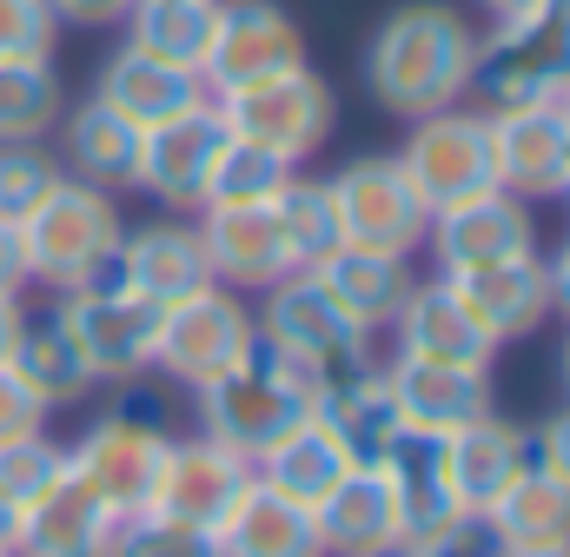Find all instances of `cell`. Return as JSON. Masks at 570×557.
I'll use <instances>...</instances> for the list:
<instances>
[{
  "mask_svg": "<svg viewBox=\"0 0 570 557\" xmlns=\"http://www.w3.org/2000/svg\"><path fill=\"white\" fill-rule=\"evenodd\" d=\"M253 325H259V339H266V345L312 359L318 372H345V365L379 359V352H372V339H379V332H365V325H358V319L325 292V285H318V273H285L279 285H266V292H259Z\"/></svg>",
  "mask_w": 570,
  "mask_h": 557,
  "instance_id": "9",
  "label": "cell"
},
{
  "mask_svg": "<svg viewBox=\"0 0 570 557\" xmlns=\"http://www.w3.org/2000/svg\"><path fill=\"white\" fill-rule=\"evenodd\" d=\"M53 13L47 0H0V60H20V53H53Z\"/></svg>",
  "mask_w": 570,
  "mask_h": 557,
  "instance_id": "42",
  "label": "cell"
},
{
  "mask_svg": "<svg viewBox=\"0 0 570 557\" xmlns=\"http://www.w3.org/2000/svg\"><path fill=\"white\" fill-rule=\"evenodd\" d=\"M312 273H318V285H325L365 332H392L405 292L419 285V278H412V260H399V253H365V246H332Z\"/></svg>",
  "mask_w": 570,
  "mask_h": 557,
  "instance_id": "30",
  "label": "cell"
},
{
  "mask_svg": "<svg viewBox=\"0 0 570 557\" xmlns=\"http://www.w3.org/2000/svg\"><path fill=\"white\" fill-rule=\"evenodd\" d=\"M570 80V0H531L478 33L471 94L484 107H538L558 100Z\"/></svg>",
  "mask_w": 570,
  "mask_h": 557,
  "instance_id": "4",
  "label": "cell"
},
{
  "mask_svg": "<svg viewBox=\"0 0 570 557\" xmlns=\"http://www.w3.org/2000/svg\"><path fill=\"white\" fill-rule=\"evenodd\" d=\"M67 114V80L53 53L0 60V139H47Z\"/></svg>",
  "mask_w": 570,
  "mask_h": 557,
  "instance_id": "35",
  "label": "cell"
},
{
  "mask_svg": "<svg viewBox=\"0 0 570 557\" xmlns=\"http://www.w3.org/2000/svg\"><path fill=\"white\" fill-rule=\"evenodd\" d=\"M558 199H564V206H570V173H564V186H558Z\"/></svg>",
  "mask_w": 570,
  "mask_h": 557,
  "instance_id": "55",
  "label": "cell"
},
{
  "mask_svg": "<svg viewBox=\"0 0 570 557\" xmlns=\"http://www.w3.org/2000/svg\"><path fill=\"white\" fill-rule=\"evenodd\" d=\"M425 253L438 260V273H478V266H504V260H531L538 253V213L531 199L484 186L444 213H431L425 226Z\"/></svg>",
  "mask_w": 570,
  "mask_h": 557,
  "instance_id": "12",
  "label": "cell"
},
{
  "mask_svg": "<svg viewBox=\"0 0 570 557\" xmlns=\"http://www.w3.org/2000/svg\"><path fill=\"white\" fill-rule=\"evenodd\" d=\"M305 60V27L285 13L279 0H219V33L206 53V94L253 87L266 74H285Z\"/></svg>",
  "mask_w": 570,
  "mask_h": 557,
  "instance_id": "14",
  "label": "cell"
},
{
  "mask_svg": "<svg viewBox=\"0 0 570 557\" xmlns=\"http://www.w3.org/2000/svg\"><path fill=\"white\" fill-rule=\"evenodd\" d=\"M379 557H419V545H392V551H379Z\"/></svg>",
  "mask_w": 570,
  "mask_h": 557,
  "instance_id": "53",
  "label": "cell"
},
{
  "mask_svg": "<svg viewBox=\"0 0 570 557\" xmlns=\"http://www.w3.org/2000/svg\"><path fill=\"white\" fill-rule=\"evenodd\" d=\"M312 531L325 557H379L392 545H405L399 525V491L385 478V465H352L318 505H312Z\"/></svg>",
  "mask_w": 570,
  "mask_h": 557,
  "instance_id": "19",
  "label": "cell"
},
{
  "mask_svg": "<svg viewBox=\"0 0 570 557\" xmlns=\"http://www.w3.org/2000/svg\"><path fill=\"white\" fill-rule=\"evenodd\" d=\"M27 431H47V405L0 365V444H13V438H27Z\"/></svg>",
  "mask_w": 570,
  "mask_h": 557,
  "instance_id": "43",
  "label": "cell"
},
{
  "mask_svg": "<svg viewBox=\"0 0 570 557\" xmlns=\"http://www.w3.org/2000/svg\"><path fill=\"white\" fill-rule=\"evenodd\" d=\"M531 451H538L558 478H570V405L564 412H551L544 424H531Z\"/></svg>",
  "mask_w": 570,
  "mask_h": 557,
  "instance_id": "45",
  "label": "cell"
},
{
  "mask_svg": "<svg viewBox=\"0 0 570 557\" xmlns=\"http://www.w3.org/2000/svg\"><path fill=\"white\" fill-rule=\"evenodd\" d=\"M107 557H219V545L199 525H179V518H159V511H127L114 525Z\"/></svg>",
  "mask_w": 570,
  "mask_h": 557,
  "instance_id": "39",
  "label": "cell"
},
{
  "mask_svg": "<svg viewBox=\"0 0 570 557\" xmlns=\"http://www.w3.org/2000/svg\"><path fill=\"white\" fill-rule=\"evenodd\" d=\"M67 471V444H53L47 431H27V438H13V444H0V491L27 511L53 478Z\"/></svg>",
  "mask_w": 570,
  "mask_h": 557,
  "instance_id": "40",
  "label": "cell"
},
{
  "mask_svg": "<svg viewBox=\"0 0 570 557\" xmlns=\"http://www.w3.org/2000/svg\"><path fill=\"white\" fill-rule=\"evenodd\" d=\"M392 491H399V525H405V545H425L444 518H458V491H451V465H444V438L425 431H399V444L379 458Z\"/></svg>",
  "mask_w": 570,
  "mask_h": 557,
  "instance_id": "32",
  "label": "cell"
},
{
  "mask_svg": "<svg viewBox=\"0 0 570 557\" xmlns=\"http://www.w3.org/2000/svg\"><path fill=\"white\" fill-rule=\"evenodd\" d=\"M114 511H107V498L67 465L33 505H27V518H20V557H107L114 545Z\"/></svg>",
  "mask_w": 570,
  "mask_h": 557,
  "instance_id": "23",
  "label": "cell"
},
{
  "mask_svg": "<svg viewBox=\"0 0 570 557\" xmlns=\"http://www.w3.org/2000/svg\"><path fill=\"white\" fill-rule=\"evenodd\" d=\"M318 418L338 431V444L358 458V465H379L405 418L392 399V379H385V359H365V365H345V372H325V392H318Z\"/></svg>",
  "mask_w": 570,
  "mask_h": 557,
  "instance_id": "24",
  "label": "cell"
},
{
  "mask_svg": "<svg viewBox=\"0 0 570 557\" xmlns=\"http://www.w3.org/2000/svg\"><path fill=\"white\" fill-rule=\"evenodd\" d=\"M544 273H551V312H564L570 319V240L544 260Z\"/></svg>",
  "mask_w": 570,
  "mask_h": 557,
  "instance_id": "47",
  "label": "cell"
},
{
  "mask_svg": "<svg viewBox=\"0 0 570 557\" xmlns=\"http://www.w3.org/2000/svg\"><path fill=\"white\" fill-rule=\"evenodd\" d=\"M53 139H60L67 179H87V186H100V193H134V186H140V127L120 120L114 107H100L94 94L60 114Z\"/></svg>",
  "mask_w": 570,
  "mask_h": 557,
  "instance_id": "26",
  "label": "cell"
},
{
  "mask_svg": "<svg viewBox=\"0 0 570 557\" xmlns=\"http://www.w3.org/2000/svg\"><path fill=\"white\" fill-rule=\"evenodd\" d=\"M399 166L412 173V186H419V199H425L431 213H444V206H458V199L498 186L491 120L471 114L464 100L444 107V114H425V120H412V134L399 146Z\"/></svg>",
  "mask_w": 570,
  "mask_h": 557,
  "instance_id": "11",
  "label": "cell"
},
{
  "mask_svg": "<svg viewBox=\"0 0 570 557\" xmlns=\"http://www.w3.org/2000/svg\"><path fill=\"white\" fill-rule=\"evenodd\" d=\"M318 392H325V372L298 352H279L266 339H253V352L193 392V412H199V431L233 444L239 458H259L273 438H285L292 424L318 412Z\"/></svg>",
  "mask_w": 570,
  "mask_h": 557,
  "instance_id": "2",
  "label": "cell"
},
{
  "mask_svg": "<svg viewBox=\"0 0 570 557\" xmlns=\"http://www.w3.org/2000/svg\"><path fill=\"white\" fill-rule=\"evenodd\" d=\"M273 213H279L285 246H292L298 273H312V266H318L332 246H345V240H338V213H332V193H325V179H305V173H292L279 193H273Z\"/></svg>",
  "mask_w": 570,
  "mask_h": 557,
  "instance_id": "37",
  "label": "cell"
},
{
  "mask_svg": "<svg viewBox=\"0 0 570 557\" xmlns=\"http://www.w3.org/2000/svg\"><path fill=\"white\" fill-rule=\"evenodd\" d=\"M332 213H338V240L345 246H365V253H399L412 260L425 246L431 206L419 199L412 173L399 166V153H365V159H345L332 179Z\"/></svg>",
  "mask_w": 570,
  "mask_h": 557,
  "instance_id": "5",
  "label": "cell"
},
{
  "mask_svg": "<svg viewBox=\"0 0 570 557\" xmlns=\"http://www.w3.org/2000/svg\"><path fill=\"white\" fill-rule=\"evenodd\" d=\"M213 107H219V127L233 139L273 146L292 166L312 159V153L325 146V134H332V120H338V100H332L325 74H312V60H298V67H285V74H266V80H253V87H233V94H219Z\"/></svg>",
  "mask_w": 570,
  "mask_h": 557,
  "instance_id": "7",
  "label": "cell"
},
{
  "mask_svg": "<svg viewBox=\"0 0 570 557\" xmlns=\"http://www.w3.org/2000/svg\"><path fill=\"white\" fill-rule=\"evenodd\" d=\"M53 27H120L134 13V0H47Z\"/></svg>",
  "mask_w": 570,
  "mask_h": 557,
  "instance_id": "44",
  "label": "cell"
},
{
  "mask_svg": "<svg viewBox=\"0 0 570 557\" xmlns=\"http://www.w3.org/2000/svg\"><path fill=\"white\" fill-rule=\"evenodd\" d=\"M292 173H298V166H292L285 153L226 134L219 159H213V179H206V206H266Z\"/></svg>",
  "mask_w": 570,
  "mask_h": 557,
  "instance_id": "36",
  "label": "cell"
},
{
  "mask_svg": "<svg viewBox=\"0 0 570 557\" xmlns=\"http://www.w3.org/2000/svg\"><path fill=\"white\" fill-rule=\"evenodd\" d=\"M219 146H226V127H219L213 100L193 107V114H179V120H166V127H146L140 134V193H153L173 213H199Z\"/></svg>",
  "mask_w": 570,
  "mask_h": 557,
  "instance_id": "17",
  "label": "cell"
},
{
  "mask_svg": "<svg viewBox=\"0 0 570 557\" xmlns=\"http://www.w3.org/2000/svg\"><path fill=\"white\" fill-rule=\"evenodd\" d=\"M478 7H484L491 20H504V13H518V7H531V0H478Z\"/></svg>",
  "mask_w": 570,
  "mask_h": 557,
  "instance_id": "51",
  "label": "cell"
},
{
  "mask_svg": "<svg viewBox=\"0 0 570 557\" xmlns=\"http://www.w3.org/2000/svg\"><path fill=\"white\" fill-rule=\"evenodd\" d=\"M259 325L253 305L226 285H199L193 299L159 312V345H153V372H166L179 392H199L213 379H226L246 352H253Z\"/></svg>",
  "mask_w": 570,
  "mask_h": 557,
  "instance_id": "8",
  "label": "cell"
},
{
  "mask_svg": "<svg viewBox=\"0 0 570 557\" xmlns=\"http://www.w3.org/2000/svg\"><path fill=\"white\" fill-rule=\"evenodd\" d=\"M20 518H27V511L0 491V557H20Z\"/></svg>",
  "mask_w": 570,
  "mask_h": 557,
  "instance_id": "48",
  "label": "cell"
},
{
  "mask_svg": "<svg viewBox=\"0 0 570 557\" xmlns=\"http://www.w3.org/2000/svg\"><path fill=\"white\" fill-rule=\"evenodd\" d=\"M213 545H219V557H318V531H312L305 505H292L285 491L253 478L239 491V505L219 518Z\"/></svg>",
  "mask_w": 570,
  "mask_h": 557,
  "instance_id": "29",
  "label": "cell"
},
{
  "mask_svg": "<svg viewBox=\"0 0 570 557\" xmlns=\"http://www.w3.org/2000/svg\"><path fill=\"white\" fill-rule=\"evenodd\" d=\"M114 285H127V292H140L146 305H179V299H193L199 285H213V266H206V246H199V226L193 219H159V226H140V233H127L120 240V253H114ZM100 285V278H94Z\"/></svg>",
  "mask_w": 570,
  "mask_h": 557,
  "instance_id": "20",
  "label": "cell"
},
{
  "mask_svg": "<svg viewBox=\"0 0 570 557\" xmlns=\"http://www.w3.org/2000/svg\"><path fill=\"white\" fill-rule=\"evenodd\" d=\"M94 100H100V107H114L120 120H134V127L146 134V127H166V120H179V114L206 107L213 94H206V80H199V74L166 67V60L140 53V47H120V53L100 67Z\"/></svg>",
  "mask_w": 570,
  "mask_h": 557,
  "instance_id": "25",
  "label": "cell"
},
{
  "mask_svg": "<svg viewBox=\"0 0 570 557\" xmlns=\"http://www.w3.org/2000/svg\"><path fill=\"white\" fill-rule=\"evenodd\" d=\"M504 557H570V545H518V551H504Z\"/></svg>",
  "mask_w": 570,
  "mask_h": 557,
  "instance_id": "50",
  "label": "cell"
},
{
  "mask_svg": "<svg viewBox=\"0 0 570 557\" xmlns=\"http://www.w3.org/2000/svg\"><path fill=\"white\" fill-rule=\"evenodd\" d=\"M491 525L504 531V545H570V478H558L538 451L531 465L511 478V491L491 505Z\"/></svg>",
  "mask_w": 570,
  "mask_h": 557,
  "instance_id": "34",
  "label": "cell"
},
{
  "mask_svg": "<svg viewBox=\"0 0 570 557\" xmlns=\"http://www.w3.org/2000/svg\"><path fill=\"white\" fill-rule=\"evenodd\" d=\"M67 179L60 153L47 139H0V219L7 226H27L33 206Z\"/></svg>",
  "mask_w": 570,
  "mask_h": 557,
  "instance_id": "38",
  "label": "cell"
},
{
  "mask_svg": "<svg viewBox=\"0 0 570 557\" xmlns=\"http://www.w3.org/2000/svg\"><path fill=\"white\" fill-rule=\"evenodd\" d=\"M504 531L491 525V511H458V518H444L438 531H431L419 557H504Z\"/></svg>",
  "mask_w": 570,
  "mask_h": 557,
  "instance_id": "41",
  "label": "cell"
},
{
  "mask_svg": "<svg viewBox=\"0 0 570 557\" xmlns=\"http://www.w3.org/2000/svg\"><path fill=\"white\" fill-rule=\"evenodd\" d=\"M253 485V458H239L233 444L219 438H173L166 458H159V478H153V498L146 511L159 518H179V525H199V531H219V518L239 505V491Z\"/></svg>",
  "mask_w": 570,
  "mask_h": 557,
  "instance_id": "13",
  "label": "cell"
},
{
  "mask_svg": "<svg viewBox=\"0 0 570 557\" xmlns=\"http://www.w3.org/2000/svg\"><path fill=\"white\" fill-rule=\"evenodd\" d=\"M558 372H564V399H570V339H564V359H558Z\"/></svg>",
  "mask_w": 570,
  "mask_h": 557,
  "instance_id": "52",
  "label": "cell"
},
{
  "mask_svg": "<svg viewBox=\"0 0 570 557\" xmlns=\"http://www.w3.org/2000/svg\"><path fill=\"white\" fill-rule=\"evenodd\" d=\"M558 114H564V120H570V80H564V94H558Z\"/></svg>",
  "mask_w": 570,
  "mask_h": 557,
  "instance_id": "54",
  "label": "cell"
},
{
  "mask_svg": "<svg viewBox=\"0 0 570 557\" xmlns=\"http://www.w3.org/2000/svg\"><path fill=\"white\" fill-rule=\"evenodd\" d=\"M352 465H358V458L338 444V431L312 412L305 424H292L285 438H273V444L253 458V478H259V485H273V491H285L292 505H305V511H312V505H318L345 471H352Z\"/></svg>",
  "mask_w": 570,
  "mask_h": 557,
  "instance_id": "31",
  "label": "cell"
},
{
  "mask_svg": "<svg viewBox=\"0 0 570 557\" xmlns=\"http://www.w3.org/2000/svg\"><path fill=\"white\" fill-rule=\"evenodd\" d=\"M318 557H325V551H318Z\"/></svg>",
  "mask_w": 570,
  "mask_h": 557,
  "instance_id": "56",
  "label": "cell"
},
{
  "mask_svg": "<svg viewBox=\"0 0 570 557\" xmlns=\"http://www.w3.org/2000/svg\"><path fill=\"white\" fill-rule=\"evenodd\" d=\"M53 312L67 325V339L80 345L94 385H140L153 372V345H159V305H146L140 292L100 278V285H73L53 292Z\"/></svg>",
  "mask_w": 570,
  "mask_h": 557,
  "instance_id": "6",
  "label": "cell"
},
{
  "mask_svg": "<svg viewBox=\"0 0 570 557\" xmlns=\"http://www.w3.org/2000/svg\"><path fill=\"white\" fill-rule=\"evenodd\" d=\"M27 292V253H20V226L0 219V299H20Z\"/></svg>",
  "mask_w": 570,
  "mask_h": 557,
  "instance_id": "46",
  "label": "cell"
},
{
  "mask_svg": "<svg viewBox=\"0 0 570 557\" xmlns=\"http://www.w3.org/2000/svg\"><path fill=\"white\" fill-rule=\"evenodd\" d=\"M166 444H173V431L159 424L153 405H120V412L94 418V424L67 444V465L107 498L114 518H127V511H146Z\"/></svg>",
  "mask_w": 570,
  "mask_h": 557,
  "instance_id": "10",
  "label": "cell"
},
{
  "mask_svg": "<svg viewBox=\"0 0 570 557\" xmlns=\"http://www.w3.org/2000/svg\"><path fill=\"white\" fill-rule=\"evenodd\" d=\"M20 299H0V365H7V352H13V332H20Z\"/></svg>",
  "mask_w": 570,
  "mask_h": 557,
  "instance_id": "49",
  "label": "cell"
},
{
  "mask_svg": "<svg viewBox=\"0 0 570 557\" xmlns=\"http://www.w3.org/2000/svg\"><path fill=\"white\" fill-rule=\"evenodd\" d=\"M392 359H425V365H491L498 345L478 332V319L464 312V299L451 292V278H419L392 319Z\"/></svg>",
  "mask_w": 570,
  "mask_h": 557,
  "instance_id": "21",
  "label": "cell"
},
{
  "mask_svg": "<svg viewBox=\"0 0 570 557\" xmlns=\"http://www.w3.org/2000/svg\"><path fill=\"white\" fill-rule=\"evenodd\" d=\"M127 240V219H120V199L87 186V179H60L33 219L20 226V253H27V285H47V292H73V285H94V278L114 273V253Z\"/></svg>",
  "mask_w": 570,
  "mask_h": 557,
  "instance_id": "3",
  "label": "cell"
},
{
  "mask_svg": "<svg viewBox=\"0 0 570 557\" xmlns=\"http://www.w3.org/2000/svg\"><path fill=\"white\" fill-rule=\"evenodd\" d=\"M120 27H127V47L206 80V53H213V33H219V0H134V13Z\"/></svg>",
  "mask_w": 570,
  "mask_h": 557,
  "instance_id": "33",
  "label": "cell"
},
{
  "mask_svg": "<svg viewBox=\"0 0 570 557\" xmlns=\"http://www.w3.org/2000/svg\"><path fill=\"white\" fill-rule=\"evenodd\" d=\"M385 379H392V399H399L405 431H425V438H451V431L478 424L484 412H498L491 365H425V359H385Z\"/></svg>",
  "mask_w": 570,
  "mask_h": 557,
  "instance_id": "18",
  "label": "cell"
},
{
  "mask_svg": "<svg viewBox=\"0 0 570 557\" xmlns=\"http://www.w3.org/2000/svg\"><path fill=\"white\" fill-rule=\"evenodd\" d=\"M451 292L464 299V312L478 319V332L491 345H518L551 319V273L544 253L531 260H504V266H478V273H451Z\"/></svg>",
  "mask_w": 570,
  "mask_h": 557,
  "instance_id": "22",
  "label": "cell"
},
{
  "mask_svg": "<svg viewBox=\"0 0 570 557\" xmlns=\"http://www.w3.org/2000/svg\"><path fill=\"white\" fill-rule=\"evenodd\" d=\"M193 226H199L213 285H226V292H266V285H279L285 273H298L273 199H266V206H199Z\"/></svg>",
  "mask_w": 570,
  "mask_h": 557,
  "instance_id": "15",
  "label": "cell"
},
{
  "mask_svg": "<svg viewBox=\"0 0 570 557\" xmlns=\"http://www.w3.org/2000/svg\"><path fill=\"white\" fill-rule=\"evenodd\" d=\"M444 465H451L458 505L464 511H491L511 491V478L531 465V424H511V418L484 412L478 424H464V431L444 438Z\"/></svg>",
  "mask_w": 570,
  "mask_h": 557,
  "instance_id": "27",
  "label": "cell"
},
{
  "mask_svg": "<svg viewBox=\"0 0 570 557\" xmlns=\"http://www.w3.org/2000/svg\"><path fill=\"white\" fill-rule=\"evenodd\" d=\"M471 67H478V27L444 0L392 7L372 27V47H365V87L405 127L458 107L471 94Z\"/></svg>",
  "mask_w": 570,
  "mask_h": 557,
  "instance_id": "1",
  "label": "cell"
},
{
  "mask_svg": "<svg viewBox=\"0 0 570 557\" xmlns=\"http://www.w3.org/2000/svg\"><path fill=\"white\" fill-rule=\"evenodd\" d=\"M491 120V159H498V186L518 199H558L570 173V120L558 100L538 107H484Z\"/></svg>",
  "mask_w": 570,
  "mask_h": 557,
  "instance_id": "16",
  "label": "cell"
},
{
  "mask_svg": "<svg viewBox=\"0 0 570 557\" xmlns=\"http://www.w3.org/2000/svg\"><path fill=\"white\" fill-rule=\"evenodd\" d=\"M7 372L53 412V405H80L94 392V372L80 359V345L67 339L60 312H20V332H13V352H7Z\"/></svg>",
  "mask_w": 570,
  "mask_h": 557,
  "instance_id": "28",
  "label": "cell"
}]
</instances>
